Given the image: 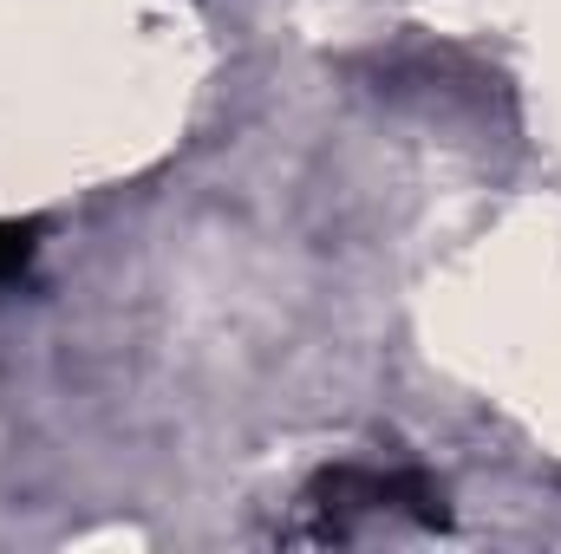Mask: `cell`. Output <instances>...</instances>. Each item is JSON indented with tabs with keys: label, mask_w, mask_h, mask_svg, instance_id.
<instances>
[{
	"label": "cell",
	"mask_w": 561,
	"mask_h": 554,
	"mask_svg": "<svg viewBox=\"0 0 561 554\" xmlns=\"http://www.w3.org/2000/svg\"><path fill=\"white\" fill-rule=\"evenodd\" d=\"M33 262V229L26 222H0V280H13Z\"/></svg>",
	"instance_id": "cell-1"
}]
</instances>
